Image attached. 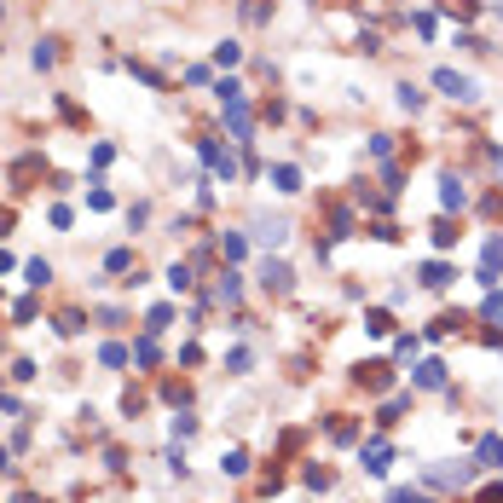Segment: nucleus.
I'll return each mask as SVG.
<instances>
[{
  "mask_svg": "<svg viewBox=\"0 0 503 503\" xmlns=\"http://www.w3.org/2000/svg\"><path fill=\"white\" fill-rule=\"evenodd\" d=\"M434 87H440V93H451V99H475V81H468V75H457V70H440V75H434Z\"/></svg>",
  "mask_w": 503,
  "mask_h": 503,
  "instance_id": "f257e3e1",
  "label": "nucleus"
},
{
  "mask_svg": "<svg viewBox=\"0 0 503 503\" xmlns=\"http://www.w3.org/2000/svg\"><path fill=\"white\" fill-rule=\"evenodd\" d=\"M417 387H446V365H440V359L417 365Z\"/></svg>",
  "mask_w": 503,
  "mask_h": 503,
  "instance_id": "f03ea898",
  "label": "nucleus"
},
{
  "mask_svg": "<svg viewBox=\"0 0 503 503\" xmlns=\"http://www.w3.org/2000/svg\"><path fill=\"white\" fill-rule=\"evenodd\" d=\"M475 457H480V468H503V440H497V434H492V440H480Z\"/></svg>",
  "mask_w": 503,
  "mask_h": 503,
  "instance_id": "7ed1b4c3",
  "label": "nucleus"
},
{
  "mask_svg": "<svg viewBox=\"0 0 503 503\" xmlns=\"http://www.w3.org/2000/svg\"><path fill=\"white\" fill-rule=\"evenodd\" d=\"M365 468H370V475H382V468H387V446H365Z\"/></svg>",
  "mask_w": 503,
  "mask_h": 503,
  "instance_id": "20e7f679",
  "label": "nucleus"
},
{
  "mask_svg": "<svg viewBox=\"0 0 503 503\" xmlns=\"http://www.w3.org/2000/svg\"><path fill=\"white\" fill-rule=\"evenodd\" d=\"M423 284H428V289H440V284H451V272L434 261V266H423Z\"/></svg>",
  "mask_w": 503,
  "mask_h": 503,
  "instance_id": "39448f33",
  "label": "nucleus"
},
{
  "mask_svg": "<svg viewBox=\"0 0 503 503\" xmlns=\"http://www.w3.org/2000/svg\"><path fill=\"white\" fill-rule=\"evenodd\" d=\"M220 468H226V475H243V468H249V457H243V451H226Z\"/></svg>",
  "mask_w": 503,
  "mask_h": 503,
  "instance_id": "423d86ee",
  "label": "nucleus"
},
{
  "mask_svg": "<svg viewBox=\"0 0 503 503\" xmlns=\"http://www.w3.org/2000/svg\"><path fill=\"white\" fill-rule=\"evenodd\" d=\"M272 180H278V191H301V174H295V168H278Z\"/></svg>",
  "mask_w": 503,
  "mask_h": 503,
  "instance_id": "0eeeda50",
  "label": "nucleus"
},
{
  "mask_svg": "<svg viewBox=\"0 0 503 503\" xmlns=\"http://www.w3.org/2000/svg\"><path fill=\"white\" fill-rule=\"evenodd\" d=\"M440 197H446V208H463V180H446Z\"/></svg>",
  "mask_w": 503,
  "mask_h": 503,
  "instance_id": "6e6552de",
  "label": "nucleus"
},
{
  "mask_svg": "<svg viewBox=\"0 0 503 503\" xmlns=\"http://www.w3.org/2000/svg\"><path fill=\"white\" fill-rule=\"evenodd\" d=\"M394 503H428L423 492H394Z\"/></svg>",
  "mask_w": 503,
  "mask_h": 503,
  "instance_id": "1a4fd4ad",
  "label": "nucleus"
}]
</instances>
